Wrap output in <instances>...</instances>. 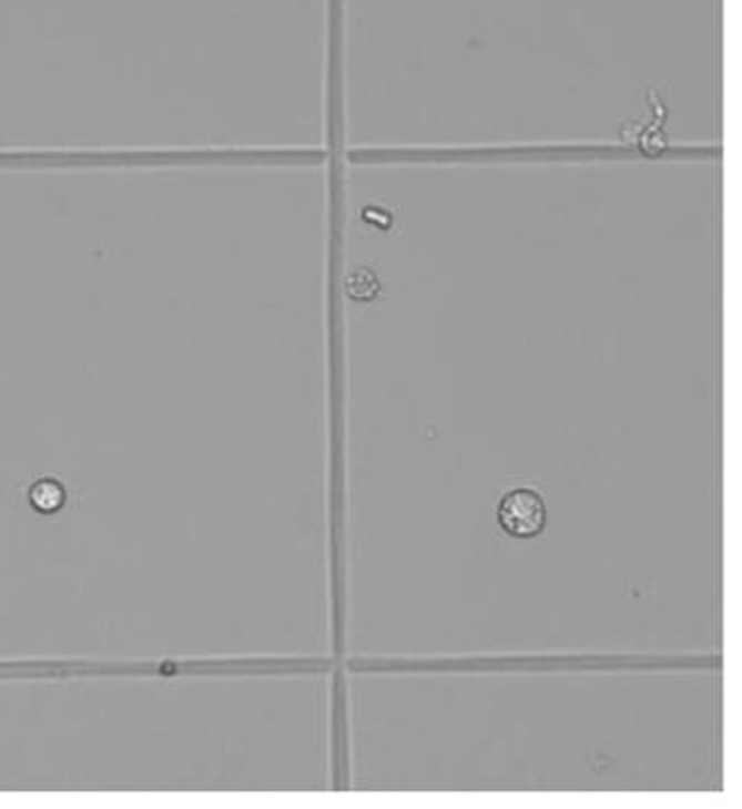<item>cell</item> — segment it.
Masks as SVG:
<instances>
[{"instance_id":"6da1fadb","label":"cell","mask_w":742,"mask_h":809,"mask_svg":"<svg viewBox=\"0 0 742 809\" xmlns=\"http://www.w3.org/2000/svg\"><path fill=\"white\" fill-rule=\"evenodd\" d=\"M500 524L514 537H536L545 531V500L529 489H518L505 495L500 504Z\"/></svg>"},{"instance_id":"7a4b0ae2","label":"cell","mask_w":742,"mask_h":809,"mask_svg":"<svg viewBox=\"0 0 742 809\" xmlns=\"http://www.w3.org/2000/svg\"><path fill=\"white\" fill-rule=\"evenodd\" d=\"M34 504L39 506V509H45V511H50V509H54V506H59L61 504V498H63V493H61V489L59 487H54V484H41V487H37L34 489Z\"/></svg>"}]
</instances>
